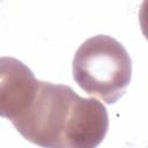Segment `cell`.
Segmentation results:
<instances>
[{
	"label": "cell",
	"instance_id": "obj_2",
	"mask_svg": "<svg viewBox=\"0 0 148 148\" xmlns=\"http://www.w3.org/2000/svg\"><path fill=\"white\" fill-rule=\"evenodd\" d=\"M73 77L88 95L117 102L132 77V60L120 42L106 35L84 40L73 58Z\"/></svg>",
	"mask_w": 148,
	"mask_h": 148
},
{
	"label": "cell",
	"instance_id": "obj_1",
	"mask_svg": "<svg viewBox=\"0 0 148 148\" xmlns=\"http://www.w3.org/2000/svg\"><path fill=\"white\" fill-rule=\"evenodd\" d=\"M12 123L24 139L43 148H96L106 135L109 116L96 98L39 81L32 102Z\"/></svg>",
	"mask_w": 148,
	"mask_h": 148
},
{
	"label": "cell",
	"instance_id": "obj_3",
	"mask_svg": "<svg viewBox=\"0 0 148 148\" xmlns=\"http://www.w3.org/2000/svg\"><path fill=\"white\" fill-rule=\"evenodd\" d=\"M39 80L28 66L10 57H0V117L17 119L32 102Z\"/></svg>",
	"mask_w": 148,
	"mask_h": 148
}]
</instances>
